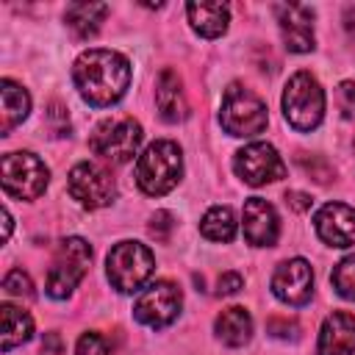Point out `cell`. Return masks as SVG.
I'll return each mask as SVG.
<instances>
[{"instance_id":"1","label":"cell","mask_w":355,"mask_h":355,"mask_svg":"<svg viewBox=\"0 0 355 355\" xmlns=\"http://www.w3.org/2000/svg\"><path fill=\"white\" fill-rule=\"evenodd\" d=\"M72 80L89 105L108 108L119 103L130 86V61L116 50L92 47L75 58Z\"/></svg>"},{"instance_id":"2","label":"cell","mask_w":355,"mask_h":355,"mask_svg":"<svg viewBox=\"0 0 355 355\" xmlns=\"http://www.w3.org/2000/svg\"><path fill=\"white\" fill-rule=\"evenodd\" d=\"M180 175H183V153L169 139H158L147 144V150L136 161V183L150 197H161L172 191Z\"/></svg>"},{"instance_id":"3","label":"cell","mask_w":355,"mask_h":355,"mask_svg":"<svg viewBox=\"0 0 355 355\" xmlns=\"http://www.w3.org/2000/svg\"><path fill=\"white\" fill-rule=\"evenodd\" d=\"M283 116L300 133H311L313 128H319L324 116V89L311 72L302 69L288 78L283 89Z\"/></svg>"},{"instance_id":"4","label":"cell","mask_w":355,"mask_h":355,"mask_svg":"<svg viewBox=\"0 0 355 355\" xmlns=\"http://www.w3.org/2000/svg\"><path fill=\"white\" fill-rule=\"evenodd\" d=\"M219 122L230 136H239V139L258 136L269 122L266 103L255 92L244 89L241 83H230L225 89V97H222Z\"/></svg>"},{"instance_id":"5","label":"cell","mask_w":355,"mask_h":355,"mask_svg":"<svg viewBox=\"0 0 355 355\" xmlns=\"http://www.w3.org/2000/svg\"><path fill=\"white\" fill-rule=\"evenodd\" d=\"M153 269H155V258H153L150 247H144L141 241H119L111 247V252L105 258L108 280L122 294L139 291L150 280Z\"/></svg>"},{"instance_id":"6","label":"cell","mask_w":355,"mask_h":355,"mask_svg":"<svg viewBox=\"0 0 355 355\" xmlns=\"http://www.w3.org/2000/svg\"><path fill=\"white\" fill-rule=\"evenodd\" d=\"M89 263H92V244L80 236H67L58 244L53 266L47 272V286H44L47 294L53 300H67L89 272Z\"/></svg>"},{"instance_id":"7","label":"cell","mask_w":355,"mask_h":355,"mask_svg":"<svg viewBox=\"0 0 355 355\" xmlns=\"http://www.w3.org/2000/svg\"><path fill=\"white\" fill-rule=\"evenodd\" d=\"M141 125L133 116H114V119H103L92 139L89 147L94 155L111 161V164H128L133 161L139 144H141Z\"/></svg>"},{"instance_id":"8","label":"cell","mask_w":355,"mask_h":355,"mask_svg":"<svg viewBox=\"0 0 355 355\" xmlns=\"http://www.w3.org/2000/svg\"><path fill=\"white\" fill-rule=\"evenodd\" d=\"M50 169L33 153H6L3 155V191L17 200H36L47 189Z\"/></svg>"},{"instance_id":"9","label":"cell","mask_w":355,"mask_h":355,"mask_svg":"<svg viewBox=\"0 0 355 355\" xmlns=\"http://www.w3.org/2000/svg\"><path fill=\"white\" fill-rule=\"evenodd\" d=\"M180 305H183L180 288L172 280H155L153 286H147L139 294V300L133 305V316L144 327L158 330V327H166V324H172L178 319Z\"/></svg>"},{"instance_id":"10","label":"cell","mask_w":355,"mask_h":355,"mask_svg":"<svg viewBox=\"0 0 355 355\" xmlns=\"http://www.w3.org/2000/svg\"><path fill=\"white\" fill-rule=\"evenodd\" d=\"M67 189H69L72 200H78L89 211H97V208L111 205V200L116 194L114 178L103 166H97L92 161H80V164L72 166L69 180H67Z\"/></svg>"},{"instance_id":"11","label":"cell","mask_w":355,"mask_h":355,"mask_svg":"<svg viewBox=\"0 0 355 355\" xmlns=\"http://www.w3.org/2000/svg\"><path fill=\"white\" fill-rule=\"evenodd\" d=\"M233 169H236V175L247 186H263V183H272V180L286 178L283 158L266 141H252V144L241 147L236 153V158H233Z\"/></svg>"},{"instance_id":"12","label":"cell","mask_w":355,"mask_h":355,"mask_svg":"<svg viewBox=\"0 0 355 355\" xmlns=\"http://www.w3.org/2000/svg\"><path fill=\"white\" fill-rule=\"evenodd\" d=\"M272 294L286 305H305L313 294V272L305 258L283 261L272 275Z\"/></svg>"},{"instance_id":"13","label":"cell","mask_w":355,"mask_h":355,"mask_svg":"<svg viewBox=\"0 0 355 355\" xmlns=\"http://www.w3.org/2000/svg\"><path fill=\"white\" fill-rule=\"evenodd\" d=\"M275 17L280 25L283 44L291 53H311L316 39H313V11L300 3H277Z\"/></svg>"},{"instance_id":"14","label":"cell","mask_w":355,"mask_h":355,"mask_svg":"<svg viewBox=\"0 0 355 355\" xmlns=\"http://www.w3.org/2000/svg\"><path fill=\"white\" fill-rule=\"evenodd\" d=\"M313 227L324 244L352 247L355 244V208L344 202H327L316 211Z\"/></svg>"},{"instance_id":"15","label":"cell","mask_w":355,"mask_h":355,"mask_svg":"<svg viewBox=\"0 0 355 355\" xmlns=\"http://www.w3.org/2000/svg\"><path fill=\"white\" fill-rule=\"evenodd\" d=\"M280 236V219L272 202L261 197H250L244 202V239L252 247H272Z\"/></svg>"},{"instance_id":"16","label":"cell","mask_w":355,"mask_h":355,"mask_svg":"<svg viewBox=\"0 0 355 355\" xmlns=\"http://www.w3.org/2000/svg\"><path fill=\"white\" fill-rule=\"evenodd\" d=\"M355 352V316L347 311H333L319 330L316 355H352Z\"/></svg>"},{"instance_id":"17","label":"cell","mask_w":355,"mask_h":355,"mask_svg":"<svg viewBox=\"0 0 355 355\" xmlns=\"http://www.w3.org/2000/svg\"><path fill=\"white\" fill-rule=\"evenodd\" d=\"M155 105H158V114L164 122H180L189 116L183 83L175 69H161V75L155 80Z\"/></svg>"},{"instance_id":"18","label":"cell","mask_w":355,"mask_h":355,"mask_svg":"<svg viewBox=\"0 0 355 355\" xmlns=\"http://www.w3.org/2000/svg\"><path fill=\"white\" fill-rule=\"evenodd\" d=\"M186 14H189L194 33H200L202 39L222 36L230 22V8L225 3H189Z\"/></svg>"},{"instance_id":"19","label":"cell","mask_w":355,"mask_h":355,"mask_svg":"<svg viewBox=\"0 0 355 355\" xmlns=\"http://www.w3.org/2000/svg\"><path fill=\"white\" fill-rule=\"evenodd\" d=\"M108 11L111 8L105 3H72L64 11V22H67V28L72 31L75 39L86 42V39L97 36V31H100L103 19L108 17Z\"/></svg>"},{"instance_id":"20","label":"cell","mask_w":355,"mask_h":355,"mask_svg":"<svg viewBox=\"0 0 355 355\" xmlns=\"http://www.w3.org/2000/svg\"><path fill=\"white\" fill-rule=\"evenodd\" d=\"M0 100H3V111H0V133L8 136L28 114H31V94L14 83L11 78L0 80Z\"/></svg>"},{"instance_id":"21","label":"cell","mask_w":355,"mask_h":355,"mask_svg":"<svg viewBox=\"0 0 355 355\" xmlns=\"http://www.w3.org/2000/svg\"><path fill=\"white\" fill-rule=\"evenodd\" d=\"M214 333L227 347H244L252 338V316H250V311L241 308V305L225 308L214 322Z\"/></svg>"},{"instance_id":"22","label":"cell","mask_w":355,"mask_h":355,"mask_svg":"<svg viewBox=\"0 0 355 355\" xmlns=\"http://www.w3.org/2000/svg\"><path fill=\"white\" fill-rule=\"evenodd\" d=\"M0 322H3V333H0V349L3 352L25 344L33 336V319L8 302L0 305Z\"/></svg>"},{"instance_id":"23","label":"cell","mask_w":355,"mask_h":355,"mask_svg":"<svg viewBox=\"0 0 355 355\" xmlns=\"http://www.w3.org/2000/svg\"><path fill=\"white\" fill-rule=\"evenodd\" d=\"M200 233L208 241H230L236 236V214L227 205H214L205 211L202 222H200Z\"/></svg>"},{"instance_id":"24","label":"cell","mask_w":355,"mask_h":355,"mask_svg":"<svg viewBox=\"0 0 355 355\" xmlns=\"http://www.w3.org/2000/svg\"><path fill=\"white\" fill-rule=\"evenodd\" d=\"M330 283H333V288H336L338 297L355 302V252L336 263V269L330 275Z\"/></svg>"},{"instance_id":"25","label":"cell","mask_w":355,"mask_h":355,"mask_svg":"<svg viewBox=\"0 0 355 355\" xmlns=\"http://www.w3.org/2000/svg\"><path fill=\"white\" fill-rule=\"evenodd\" d=\"M3 291H6L8 297H25V300H31V297H33V283H31L28 272L11 269V272L3 277Z\"/></svg>"},{"instance_id":"26","label":"cell","mask_w":355,"mask_h":355,"mask_svg":"<svg viewBox=\"0 0 355 355\" xmlns=\"http://www.w3.org/2000/svg\"><path fill=\"white\" fill-rule=\"evenodd\" d=\"M75 355H114L108 341L100 336V333H83L78 338V347H75Z\"/></svg>"},{"instance_id":"27","label":"cell","mask_w":355,"mask_h":355,"mask_svg":"<svg viewBox=\"0 0 355 355\" xmlns=\"http://www.w3.org/2000/svg\"><path fill=\"white\" fill-rule=\"evenodd\" d=\"M336 105L344 119H355V80H341L336 89Z\"/></svg>"},{"instance_id":"28","label":"cell","mask_w":355,"mask_h":355,"mask_svg":"<svg viewBox=\"0 0 355 355\" xmlns=\"http://www.w3.org/2000/svg\"><path fill=\"white\" fill-rule=\"evenodd\" d=\"M150 236L155 241H169V233L175 230V216L169 211H155L153 219H150Z\"/></svg>"},{"instance_id":"29","label":"cell","mask_w":355,"mask_h":355,"mask_svg":"<svg viewBox=\"0 0 355 355\" xmlns=\"http://www.w3.org/2000/svg\"><path fill=\"white\" fill-rule=\"evenodd\" d=\"M241 286H244V280H241L239 272H222L219 280H216V294H219V297H222V294H236Z\"/></svg>"},{"instance_id":"30","label":"cell","mask_w":355,"mask_h":355,"mask_svg":"<svg viewBox=\"0 0 355 355\" xmlns=\"http://www.w3.org/2000/svg\"><path fill=\"white\" fill-rule=\"evenodd\" d=\"M297 324L294 322H283V319H269V333L275 338H297Z\"/></svg>"},{"instance_id":"31","label":"cell","mask_w":355,"mask_h":355,"mask_svg":"<svg viewBox=\"0 0 355 355\" xmlns=\"http://www.w3.org/2000/svg\"><path fill=\"white\" fill-rule=\"evenodd\" d=\"M286 202H288L294 211H308V208H311V197L302 194V191H286Z\"/></svg>"},{"instance_id":"32","label":"cell","mask_w":355,"mask_h":355,"mask_svg":"<svg viewBox=\"0 0 355 355\" xmlns=\"http://www.w3.org/2000/svg\"><path fill=\"white\" fill-rule=\"evenodd\" d=\"M344 28L355 36V3H349V6L344 8Z\"/></svg>"},{"instance_id":"33","label":"cell","mask_w":355,"mask_h":355,"mask_svg":"<svg viewBox=\"0 0 355 355\" xmlns=\"http://www.w3.org/2000/svg\"><path fill=\"white\" fill-rule=\"evenodd\" d=\"M3 236L6 239L11 236V214H8V208H3Z\"/></svg>"}]
</instances>
